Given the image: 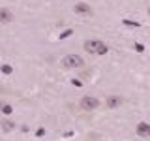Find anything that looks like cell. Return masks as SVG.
<instances>
[{
  "mask_svg": "<svg viewBox=\"0 0 150 141\" xmlns=\"http://www.w3.org/2000/svg\"><path fill=\"white\" fill-rule=\"evenodd\" d=\"M11 21H13V13L6 8H0V23L8 25V23H11Z\"/></svg>",
  "mask_w": 150,
  "mask_h": 141,
  "instance_id": "5",
  "label": "cell"
},
{
  "mask_svg": "<svg viewBox=\"0 0 150 141\" xmlns=\"http://www.w3.org/2000/svg\"><path fill=\"white\" fill-rule=\"evenodd\" d=\"M73 11L75 13H92V9L88 4H83V2H79V4H75L73 6Z\"/></svg>",
  "mask_w": 150,
  "mask_h": 141,
  "instance_id": "7",
  "label": "cell"
},
{
  "mask_svg": "<svg viewBox=\"0 0 150 141\" xmlns=\"http://www.w3.org/2000/svg\"><path fill=\"white\" fill-rule=\"evenodd\" d=\"M124 25H128V26H139V23H133V21H129V19H124Z\"/></svg>",
  "mask_w": 150,
  "mask_h": 141,
  "instance_id": "11",
  "label": "cell"
},
{
  "mask_svg": "<svg viewBox=\"0 0 150 141\" xmlns=\"http://www.w3.org/2000/svg\"><path fill=\"white\" fill-rule=\"evenodd\" d=\"M0 70H2V72L6 73V75H9V73L13 72V68H11V66H9V64H2V68H0Z\"/></svg>",
  "mask_w": 150,
  "mask_h": 141,
  "instance_id": "10",
  "label": "cell"
},
{
  "mask_svg": "<svg viewBox=\"0 0 150 141\" xmlns=\"http://www.w3.org/2000/svg\"><path fill=\"white\" fill-rule=\"evenodd\" d=\"M0 113H4V115H11L13 107L9 105V103H2V102H0Z\"/></svg>",
  "mask_w": 150,
  "mask_h": 141,
  "instance_id": "8",
  "label": "cell"
},
{
  "mask_svg": "<svg viewBox=\"0 0 150 141\" xmlns=\"http://www.w3.org/2000/svg\"><path fill=\"white\" fill-rule=\"evenodd\" d=\"M120 103H122V98L116 96V94H111L105 100V105L109 107V109H116V107H120Z\"/></svg>",
  "mask_w": 150,
  "mask_h": 141,
  "instance_id": "4",
  "label": "cell"
},
{
  "mask_svg": "<svg viewBox=\"0 0 150 141\" xmlns=\"http://www.w3.org/2000/svg\"><path fill=\"white\" fill-rule=\"evenodd\" d=\"M148 15H150V8H148Z\"/></svg>",
  "mask_w": 150,
  "mask_h": 141,
  "instance_id": "13",
  "label": "cell"
},
{
  "mask_svg": "<svg viewBox=\"0 0 150 141\" xmlns=\"http://www.w3.org/2000/svg\"><path fill=\"white\" fill-rule=\"evenodd\" d=\"M69 34H71V30H66V32H62V34H60V40H66V38H68Z\"/></svg>",
  "mask_w": 150,
  "mask_h": 141,
  "instance_id": "12",
  "label": "cell"
},
{
  "mask_svg": "<svg viewBox=\"0 0 150 141\" xmlns=\"http://www.w3.org/2000/svg\"><path fill=\"white\" fill-rule=\"evenodd\" d=\"M137 134L141 137H148L150 135V124L148 122H139L137 124Z\"/></svg>",
  "mask_w": 150,
  "mask_h": 141,
  "instance_id": "6",
  "label": "cell"
},
{
  "mask_svg": "<svg viewBox=\"0 0 150 141\" xmlns=\"http://www.w3.org/2000/svg\"><path fill=\"white\" fill-rule=\"evenodd\" d=\"M62 66L66 70H73V68H83L84 60L81 55H66L62 58Z\"/></svg>",
  "mask_w": 150,
  "mask_h": 141,
  "instance_id": "2",
  "label": "cell"
},
{
  "mask_svg": "<svg viewBox=\"0 0 150 141\" xmlns=\"http://www.w3.org/2000/svg\"><path fill=\"white\" fill-rule=\"evenodd\" d=\"M79 105H81L83 111H96L98 107H100V100H98L96 96H83L81 102H79Z\"/></svg>",
  "mask_w": 150,
  "mask_h": 141,
  "instance_id": "3",
  "label": "cell"
},
{
  "mask_svg": "<svg viewBox=\"0 0 150 141\" xmlns=\"http://www.w3.org/2000/svg\"><path fill=\"white\" fill-rule=\"evenodd\" d=\"M84 51L92 55H105L107 53V45L101 40H86L84 41Z\"/></svg>",
  "mask_w": 150,
  "mask_h": 141,
  "instance_id": "1",
  "label": "cell"
},
{
  "mask_svg": "<svg viewBox=\"0 0 150 141\" xmlns=\"http://www.w3.org/2000/svg\"><path fill=\"white\" fill-rule=\"evenodd\" d=\"M2 130H6V132H11L13 128H15V122H11V120H2Z\"/></svg>",
  "mask_w": 150,
  "mask_h": 141,
  "instance_id": "9",
  "label": "cell"
}]
</instances>
